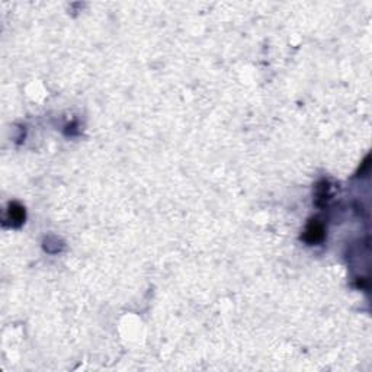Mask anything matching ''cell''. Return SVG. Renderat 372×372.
<instances>
[{
  "label": "cell",
  "instance_id": "1",
  "mask_svg": "<svg viewBox=\"0 0 372 372\" xmlns=\"http://www.w3.org/2000/svg\"><path fill=\"white\" fill-rule=\"evenodd\" d=\"M324 237V228L319 221L310 222V225L307 227L305 232V240L308 243H317Z\"/></svg>",
  "mask_w": 372,
  "mask_h": 372
}]
</instances>
